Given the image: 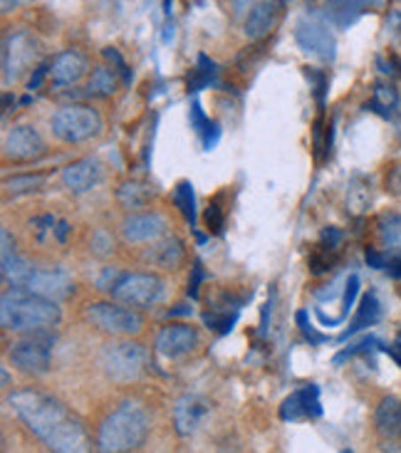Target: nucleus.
I'll use <instances>...</instances> for the list:
<instances>
[{
    "instance_id": "b1692460",
    "label": "nucleus",
    "mask_w": 401,
    "mask_h": 453,
    "mask_svg": "<svg viewBox=\"0 0 401 453\" xmlns=\"http://www.w3.org/2000/svg\"><path fill=\"white\" fill-rule=\"evenodd\" d=\"M35 268L20 256H11L3 260V280L8 282L11 288H25L27 280L33 278Z\"/></svg>"
},
{
    "instance_id": "dca6fc26",
    "label": "nucleus",
    "mask_w": 401,
    "mask_h": 453,
    "mask_svg": "<svg viewBox=\"0 0 401 453\" xmlns=\"http://www.w3.org/2000/svg\"><path fill=\"white\" fill-rule=\"evenodd\" d=\"M25 288L37 295H45V297H50V300H65V297H70V293H73L74 282H73V275H70L67 270L35 268L33 278L27 280Z\"/></svg>"
},
{
    "instance_id": "58836bf2",
    "label": "nucleus",
    "mask_w": 401,
    "mask_h": 453,
    "mask_svg": "<svg viewBox=\"0 0 401 453\" xmlns=\"http://www.w3.org/2000/svg\"><path fill=\"white\" fill-rule=\"evenodd\" d=\"M297 325L303 327V334L307 337V340H312V342H322V340H325L322 334H317V332L312 330V325L307 322V312H305V310H300V312H297Z\"/></svg>"
},
{
    "instance_id": "4be33fe9",
    "label": "nucleus",
    "mask_w": 401,
    "mask_h": 453,
    "mask_svg": "<svg viewBox=\"0 0 401 453\" xmlns=\"http://www.w3.org/2000/svg\"><path fill=\"white\" fill-rule=\"evenodd\" d=\"M117 70L114 67H107V65H99L92 70L89 74V80H87V95L89 97H99V99H107L112 97L117 89H120V77H117Z\"/></svg>"
},
{
    "instance_id": "f8f14e48",
    "label": "nucleus",
    "mask_w": 401,
    "mask_h": 453,
    "mask_svg": "<svg viewBox=\"0 0 401 453\" xmlns=\"http://www.w3.org/2000/svg\"><path fill=\"white\" fill-rule=\"evenodd\" d=\"M154 347H157L158 355L166 357V359L186 357L198 347V330L191 325H183V322H171V325L158 330Z\"/></svg>"
},
{
    "instance_id": "37998d69",
    "label": "nucleus",
    "mask_w": 401,
    "mask_h": 453,
    "mask_svg": "<svg viewBox=\"0 0 401 453\" xmlns=\"http://www.w3.org/2000/svg\"><path fill=\"white\" fill-rule=\"evenodd\" d=\"M67 231H70V226L65 221H60L58 223V228H55V238H58L60 243H65V241H67Z\"/></svg>"
},
{
    "instance_id": "c756f323",
    "label": "nucleus",
    "mask_w": 401,
    "mask_h": 453,
    "mask_svg": "<svg viewBox=\"0 0 401 453\" xmlns=\"http://www.w3.org/2000/svg\"><path fill=\"white\" fill-rule=\"evenodd\" d=\"M174 203L181 209L183 219L191 223L194 228L196 223V198H194V186L189 181H179V186L174 188Z\"/></svg>"
},
{
    "instance_id": "f03ea898",
    "label": "nucleus",
    "mask_w": 401,
    "mask_h": 453,
    "mask_svg": "<svg viewBox=\"0 0 401 453\" xmlns=\"http://www.w3.org/2000/svg\"><path fill=\"white\" fill-rule=\"evenodd\" d=\"M60 319L62 310L58 307V300H50L27 288H12L3 293V303H0L3 330L18 332V334L52 330L55 325H60Z\"/></svg>"
},
{
    "instance_id": "393cba45",
    "label": "nucleus",
    "mask_w": 401,
    "mask_h": 453,
    "mask_svg": "<svg viewBox=\"0 0 401 453\" xmlns=\"http://www.w3.org/2000/svg\"><path fill=\"white\" fill-rule=\"evenodd\" d=\"M377 228L382 245L387 250L401 253V213H382Z\"/></svg>"
},
{
    "instance_id": "39448f33",
    "label": "nucleus",
    "mask_w": 401,
    "mask_h": 453,
    "mask_svg": "<svg viewBox=\"0 0 401 453\" xmlns=\"http://www.w3.org/2000/svg\"><path fill=\"white\" fill-rule=\"evenodd\" d=\"M85 322L97 332H104L110 337H134L144 330V318L139 310L124 305L120 300L112 297L99 300V303H89L85 307Z\"/></svg>"
},
{
    "instance_id": "a211bd4d",
    "label": "nucleus",
    "mask_w": 401,
    "mask_h": 453,
    "mask_svg": "<svg viewBox=\"0 0 401 453\" xmlns=\"http://www.w3.org/2000/svg\"><path fill=\"white\" fill-rule=\"evenodd\" d=\"M322 406H320V389L315 384H307L303 389L292 392L282 406H280V418L282 421H300L307 417H320Z\"/></svg>"
},
{
    "instance_id": "412c9836",
    "label": "nucleus",
    "mask_w": 401,
    "mask_h": 453,
    "mask_svg": "<svg viewBox=\"0 0 401 453\" xmlns=\"http://www.w3.org/2000/svg\"><path fill=\"white\" fill-rule=\"evenodd\" d=\"M295 37H297V42H300V48H303L305 52L322 55V58H332V48H335V42H332V35H329L322 25L307 23V20H305V23L297 25Z\"/></svg>"
},
{
    "instance_id": "c9c22d12",
    "label": "nucleus",
    "mask_w": 401,
    "mask_h": 453,
    "mask_svg": "<svg viewBox=\"0 0 401 453\" xmlns=\"http://www.w3.org/2000/svg\"><path fill=\"white\" fill-rule=\"evenodd\" d=\"M387 191L394 196H401V164H394L387 173Z\"/></svg>"
},
{
    "instance_id": "4c0bfd02",
    "label": "nucleus",
    "mask_w": 401,
    "mask_h": 453,
    "mask_svg": "<svg viewBox=\"0 0 401 453\" xmlns=\"http://www.w3.org/2000/svg\"><path fill=\"white\" fill-rule=\"evenodd\" d=\"M104 58L110 62H114V67H117V73L124 74V82H129V70H127V62H124V58L117 52L114 48H107L104 50Z\"/></svg>"
},
{
    "instance_id": "5701e85b",
    "label": "nucleus",
    "mask_w": 401,
    "mask_h": 453,
    "mask_svg": "<svg viewBox=\"0 0 401 453\" xmlns=\"http://www.w3.org/2000/svg\"><path fill=\"white\" fill-rule=\"evenodd\" d=\"M379 319H382V305H379L377 295H365V297H362V305H359V310H357V315H354L352 319V325H350V330L344 332V337H350L354 332L365 330V327L377 325Z\"/></svg>"
},
{
    "instance_id": "ddd939ff",
    "label": "nucleus",
    "mask_w": 401,
    "mask_h": 453,
    "mask_svg": "<svg viewBox=\"0 0 401 453\" xmlns=\"http://www.w3.org/2000/svg\"><path fill=\"white\" fill-rule=\"evenodd\" d=\"M211 404L208 399L198 396V394H183L181 399L174 404L171 418H174V429L179 436H191L201 429V424L206 421Z\"/></svg>"
},
{
    "instance_id": "7ed1b4c3",
    "label": "nucleus",
    "mask_w": 401,
    "mask_h": 453,
    "mask_svg": "<svg viewBox=\"0 0 401 453\" xmlns=\"http://www.w3.org/2000/svg\"><path fill=\"white\" fill-rule=\"evenodd\" d=\"M151 431V418L142 404L124 402L102 421L97 434L99 451L124 453L142 449Z\"/></svg>"
},
{
    "instance_id": "cd10ccee",
    "label": "nucleus",
    "mask_w": 401,
    "mask_h": 453,
    "mask_svg": "<svg viewBox=\"0 0 401 453\" xmlns=\"http://www.w3.org/2000/svg\"><path fill=\"white\" fill-rule=\"evenodd\" d=\"M45 186V176L42 173H23V176H12L5 179V194L8 196H27V194H35Z\"/></svg>"
},
{
    "instance_id": "e433bc0d",
    "label": "nucleus",
    "mask_w": 401,
    "mask_h": 453,
    "mask_svg": "<svg viewBox=\"0 0 401 453\" xmlns=\"http://www.w3.org/2000/svg\"><path fill=\"white\" fill-rule=\"evenodd\" d=\"M253 5H256V0H231L233 18H235V20H243L245 23L248 12L253 11Z\"/></svg>"
},
{
    "instance_id": "f3484780",
    "label": "nucleus",
    "mask_w": 401,
    "mask_h": 453,
    "mask_svg": "<svg viewBox=\"0 0 401 453\" xmlns=\"http://www.w3.org/2000/svg\"><path fill=\"white\" fill-rule=\"evenodd\" d=\"M186 250L176 235H161L144 250V263L157 270H179L181 268Z\"/></svg>"
},
{
    "instance_id": "a878e982",
    "label": "nucleus",
    "mask_w": 401,
    "mask_h": 453,
    "mask_svg": "<svg viewBox=\"0 0 401 453\" xmlns=\"http://www.w3.org/2000/svg\"><path fill=\"white\" fill-rule=\"evenodd\" d=\"M337 253H340V245H332V243H328V241H322V238H320V243L312 248L310 260H307L310 273H312V275H322V273L332 270V265L337 263Z\"/></svg>"
},
{
    "instance_id": "a19ab883",
    "label": "nucleus",
    "mask_w": 401,
    "mask_h": 453,
    "mask_svg": "<svg viewBox=\"0 0 401 453\" xmlns=\"http://www.w3.org/2000/svg\"><path fill=\"white\" fill-rule=\"evenodd\" d=\"M11 256H15V241L11 238V231L3 228V260Z\"/></svg>"
},
{
    "instance_id": "9d476101",
    "label": "nucleus",
    "mask_w": 401,
    "mask_h": 453,
    "mask_svg": "<svg viewBox=\"0 0 401 453\" xmlns=\"http://www.w3.org/2000/svg\"><path fill=\"white\" fill-rule=\"evenodd\" d=\"M87 74H89V58H87L82 50H62L60 55H55V60L50 62V85H80Z\"/></svg>"
},
{
    "instance_id": "ea45409f",
    "label": "nucleus",
    "mask_w": 401,
    "mask_h": 453,
    "mask_svg": "<svg viewBox=\"0 0 401 453\" xmlns=\"http://www.w3.org/2000/svg\"><path fill=\"white\" fill-rule=\"evenodd\" d=\"M35 0H0V8H3V12L8 15V12L12 11H20V8H27V5H33Z\"/></svg>"
},
{
    "instance_id": "f257e3e1",
    "label": "nucleus",
    "mask_w": 401,
    "mask_h": 453,
    "mask_svg": "<svg viewBox=\"0 0 401 453\" xmlns=\"http://www.w3.org/2000/svg\"><path fill=\"white\" fill-rule=\"evenodd\" d=\"M8 404L50 451L80 453L92 449L82 421L48 394L37 389H18L8 396Z\"/></svg>"
},
{
    "instance_id": "2f4dec72",
    "label": "nucleus",
    "mask_w": 401,
    "mask_h": 453,
    "mask_svg": "<svg viewBox=\"0 0 401 453\" xmlns=\"http://www.w3.org/2000/svg\"><path fill=\"white\" fill-rule=\"evenodd\" d=\"M213 74H216V65L208 60L206 55H201L198 58V67L194 70V80L189 82V89L191 92H198L201 87H206L211 80H213Z\"/></svg>"
},
{
    "instance_id": "7c9ffc66",
    "label": "nucleus",
    "mask_w": 401,
    "mask_h": 453,
    "mask_svg": "<svg viewBox=\"0 0 401 453\" xmlns=\"http://www.w3.org/2000/svg\"><path fill=\"white\" fill-rule=\"evenodd\" d=\"M397 104H399V95H397L394 85H384V82H379V85L374 87L372 110L379 111V114H384V117H389V111L397 110Z\"/></svg>"
},
{
    "instance_id": "72a5a7b5",
    "label": "nucleus",
    "mask_w": 401,
    "mask_h": 453,
    "mask_svg": "<svg viewBox=\"0 0 401 453\" xmlns=\"http://www.w3.org/2000/svg\"><path fill=\"white\" fill-rule=\"evenodd\" d=\"M206 228L208 233H213V235H220L223 233V226H226V211L220 206V196L213 198L211 203H208L206 209Z\"/></svg>"
},
{
    "instance_id": "6ab92c4d",
    "label": "nucleus",
    "mask_w": 401,
    "mask_h": 453,
    "mask_svg": "<svg viewBox=\"0 0 401 453\" xmlns=\"http://www.w3.org/2000/svg\"><path fill=\"white\" fill-rule=\"evenodd\" d=\"M104 166L97 159H80L62 169V184L73 194H87L102 181Z\"/></svg>"
},
{
    "instance_id": "6e6552de",
    "label": "nucleus",
    "mask_w": 401,
    "mask_h": 453,
    "mask_svg": "<svg viewBox=\"0 0 401 453\" xmlns=\"http://www.w3.org/2000/svg\"><path fill=\"white\" fill-rule=\"evenodd\" d=\"M110 295L134 310H149L164 300L166 282L157 273H122Z\"/></svg>"
},
{
    "instance_id": "423d86ee",
    "label": "nucleus",
    "mask_w": 401,
    "mask_h": 453,
    "mask_svg": "<svg viewBox=\"0 0 401 453\" xmlns=\"http://www.w3.org/2000/svg\"><path fill=\"white\" fill-rule=\"evenodd\" d=\"M102 114L89 104H65L52 117V134L65 144H82L102 134Z\"/></svg>"
},
{
    "instance_id": "79ce46f5",
    "label": "nucleus",
    "mask_w": 401,
    "mask_h": 453,
    "mask_svg": "<svg viewBox=\"0 0 401 453\" xmlns=\"http://www.w3.org/2000/svg\"><path fill=\"white\" fill-rule=\"evenodd\" d=\"M201 280H204V268H201V263H196L194 280H191V285H189V295H191V297H196V295H198V285H201Z\"/></svg>"
},
{
    "instance_id": "c85d7f7f",
    "label": "nucleus",
    "mask_w": 401,
    "mask_h": 453,
    "mask_svg": "<svg viewBox=\"0 0 401 453\" xmlns=\"http://www.w3.org/2000/svg\"><path fill=\"white\" fill-rule=\"evenodd\" d=\"M117 198L122 201V206H127V209H144L149 198H151V191L146 186L136 184V181H129V184L120 186Z\"/></svg>"
},
{
    "instance_id": "9b49d317",
    "label": "nucleus",
    "mask_w": 401,
    "mask_h": 453,
    "mask_svg": "<svg viewBox=\"0 0 401 453\" xmlns=\"http://www.w3.org/2000/svg\"><path fill=\"white\" fill-rule=\"evenodd\" d=\"M42 154H45V142H42V136L37 134L35 127H30V124L11 129L8 136H5V142H3V157H5V161L23 164V161L37 159Z\"/></svg>"
},
{
    "instance_id": "2eb2a0df",
    "label": "nucleus",
    "mask_w": 401,
    "mask_h": 453,
    "mask_svg": "<svg viewBox=\"0 0 401 453\" xmlns=\"http://www.w3.org/2000/svg\"><path fill=\"white\" fill-rule=\"evenodd\" d=\"M282 8H285V0H256L253 11L248 12L243 23L248 40H263L270 35L282 15Z\"/></svg>"
},
{
    "instance_id": "0eeeda50",
    "label": "nucleus",
    "mask_w": 401,
    "mask_h": 453,
    "mask_svg": "<svg viewBox=\"0 0 401 453\" xmlns=\"http://www.w3.org/2000/svg\"><path fill=\"white\" fill-rule=\"evenodd\" d=\"M52 347H55V334L50 330L25 332L20 340H15L8 347V359L25 374L42 377L52 365Z\"/></svg>"
},
{
    "instance_id": "f704fd0d",
    "label": "nucleus",
    "mask_w": 401,
    "mask_h": 453,
    "mask_svg": "<svg viewBox=\"0 0 401 453\" xmlns=\"http://www.w3.org/2000/svg\"><path fill=\"white\" fill-rule=\"evenodd\" d=\"M357 290H359V278H357V275H352V278L347 280V290H344V310H342V315H340L342 319H344V315L350 312L354 297H357Z\"/></svg>"
},
{
    "instance_id": "4468645a",
    "label": "nucleus",
    "mask_w": 401,
    "mask_h": 453,
    "mask_svg": "<svg viewBox=\"0 0 401 453\" xmlns=\"http://www.w3.org/2000/svg\"><path fill=\"white\" fill-rule=\"evenodd\" d=\"M122 235L127 243H151L166 235V221L154 211L129 213L122 221Z\"/></svg>"
},
{
    "instance_id": "aec40b11",
    "label": "nucleus",
    "mask_w": 401,
    "mask_h": 453,
    "mask_svg": "<svg viewBox=\"0 0 401 453\" xmlns=\"http://www.w3.org/2000/svg\"><path fill=\"white\" fill-rule=\"evenodd\" d=\"M374 429L382 439H401V402L397 396H384L374 409Z\"/></svg>"
},
{
    "instance_id": "1a4fd4ad",
    "label": "nucleus",
    "mask_w": 401,
    "mask_h": 453,
    "mask_svg": "<svg viewBox=\"0 0 401 453\" xmlns=\"http://www.w3.org/2000/svg\"><path fill=\"white\" fill-rule=\"evenodd\" d=\"M37 42L27 30L11 33L3 42V82L12 85L35 62Z\"/></svg>"
},
{
    "instance_id": "bb28decb",
    "label": "nucleus",
    "mask_w": 401,
    "mask_h": 453,
    "mask_svg": "<svg viewBox=\"0 0 401 453\" xmlns=\"http://www.w3.org/2000/svg\"><path fill=\"white\" fill-rule=\"evenodd\" d=\"M369 203H372V186L365 176H357L350 186V191H347V211L359 216L369 209Z\"/></svg>"
},
{
    "instance_id": "473e14b6",
    "label": "nucleus",
    "mask_w": 401,
    "mask_h": 453,
    "mask_svg": "<svg viewBox=\"0 0 401 453\" xmlns=\"http://www.w3.org/2000/svg\"><path fill=\"white\" fill-rule=\"evenodd\" d=\"M235 318H238V312H228V310H213V312H206L204 319H206L208 330H216V332H228L235 325Z\"/></svg>"
},
{
    "instance_id": "20e7f679",
    "label": "nucleus",
    "mask_w": 401,
    "mask_h": 453,
    "mask_svg": "<svg viewBox=\"0 0 401 453\" xmlns=\"http://www.w3.org/2000/svg\"><path fill=\"white\" fill-rule=\"evenodd\" d=\"M99 365L112 381L132 384L144 377L146 369L151 365V357L146 352L144 344L122 340V342L104 344V349L99 355Z\"/></svg>"
}]
</instances>
